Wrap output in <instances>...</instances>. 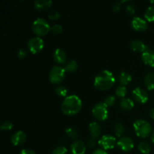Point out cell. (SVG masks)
I'll return each instance as SVG.
<instances>
[{"label": "cell", "mask_w": 154, "mask_h": 154, "mask_svg": "<svg viewBox=\"0 0 154 154\" xmlns=\"http://www.w3.org/2000/svg\"><path fill=\"white\" fill-rule=\"evenodd\" d=\"M82 107L81 99L76 95L68 96L62 103L61 109L65 114L69 116L75 115L80 111Z\"/></svg>", "instance_id": "1"}, {"label": "cell", "mask_w": 154, "mask_h": 154, "mask_svg": "<svg viewBox=\"0 0 154 154\" xmlns=\"http://www.w3.org/2000/svg\"><path fill=\"white\" fill-rule=\"evenodd\" d=\"M115 83V78L113 74L108 70H102L96 76L94 86L99 90H107L111 88Z\"/></svg>", "instance_id": "2"}, {"label": "cell", "mask_w": 154, "mask_h": 154, "mask_svg": "<svg viewBox=\"0 0 154 154\" xmlns=\"http://www.w3.org/2000/svg\"><path fill=\"white\" fill-rule=\"evenodd\" d=\"M133 126L135 134L140 138L148 137L152 130L150 123L144 120H138L135 121Z\"/></svg>", "instance_id": "3"}, {"label": "cell", "mask_w": 154, "mask_h": 154, "mask_svg": "<svg viewBox=\"0 0 154 154\" xmlns=\"http://www.w3.org/2000/svg\"><path fill=\"white\" fill-rule=\"evenodd\" d=\"M51 27L46 20L43 18H38L33 22L32 28L35 34L38 36H44L46 35L51 31Z\"/></svg>", "instance_id": "4"}, {"label": "cell", "mask_w": 154, "mask_h": 154, "mask_svg": "<svg viewBox=\"0 0 154 154\" xmlns=\"http://www.w3.org/2000/svg\"><path fill=\"white\" fill-rule=\"evenodd\" d=\"M66 70L60 66H55L51 69L49 73V79L53 84H60L64 80Z\"/></svg>", "instance_id": "5"}, {"label": "cell", "mask_w": 154, "mask_h": 154, "mask_svg": "<svg viewBox=\"0 0 154 154\" xmlns=\"http://www.w3.org/2000/svg\"><path fill=\"white\" fill-rule=\"evenodd\" d=\"M108 107L105 105L104 102H99L97 103L93 108L92 112L95 118L100 121H105L108 117V111L107 109Z\"/></svg>", "instance_id": "6"}, {"label": "cell", "mask_w": 154, "mask_h": 154, "mask_svg": "<svg viewBox=\"0 0 154 154\" xmlns=\"http://www.w3.org/2000/svg\"><path fill=\"white\" fill-rule=\"evenodd\" d=\"M45 46V43L42 38L40 37H33L29 40L27 47L32 54H37L39 53Z\"/></svg>", "instance_id": "7"}, {"label": "cell", "mask_w": 154, "mask_h": 154, "mask_svg": "<svg viewBox=\"0 0 154 154\" xmlns=\"http://www.w3.org/2000/svg\"><path fill=\"white\" fill-rule=\"evenodd\" d=\"M98 144L103 150H105L114 148L116 144H117V142L116 138L112 135H105L101 137V138L98 141Z\"/></svg>", "instance_id": "8"}, {"label": "cell", "mask_w": 154, "mask_h": 154, "mask_svg": "<svg viewBox=\"0 0 154 154\" xmlns=\"http://www.w3.org/2000/svg\"><path fill=\"white\" fill-rule=\"evenodd\" d=\"M133 98L140 103L145 104L148 101V94L144 89L141 87H136L132 92Z\"/></svg>", "instance_id": "9"}, {"label": "cell", "mask_w": 154, "mask_h": 154, "mask_svg": "<svg viewBox=\"0 0 154 154\" xmlns=\"http://www.w3.org/2000/svg\"><path fill=\"white\" fill-rule=\"evenodd\" d=\"M117 146L124 152H129L133 149L134 142L129 137H122L117 141Z\"/></svg>", "instance_id": "10"}, {"label": "cell", "mask_w": 154, "mask_h": 154, "mask_svg": "<svg viewBox=\"0 0 154 154\" xmlns=\"http://www.w3.org/2000/svg\"><path fill=\"white\" fill-rule=\"evenodd\" d=\"M132 27L135 30L138 32L145 31L147 29V23L145 20L142 19L140 17H135L132 19Z\"/></svg>", "instance_id": "11"}, {"label": "cell", "mask_w": 154, "mask_h": 154, "mask_svg": "<svg viewBox=\"0 0 154 154\" xmlns=\"http://www.w3.org/2000/svg\"><path fill=\"white\" fill-rule=\"evenodd\" d=\"M86 144L84 141H75L71 145V154H84L86 153Z\"/></svg>", "instance_id": "12"}, {"label": "cell", "mask_w": 154, "mask_h": 154, "mask_svg": "<svg viewBox=\"0 0 154 154\" xmlns=\"http://www.w3.org/2000/svg\"><path fill=\"white\" fill-rule=\"evenodd\" d=\"M26 139V135L25 132L23 131H17L12 135L11 141L14 146H17L25 142Z\"/></svg>", "instance_id": "13"}, {"label": "cell", "mask_w": 154, "mask_h": 154, "mask_svg": "<svg viewBox=\"0 0 154 154\" xmlns=\"http://www.w3.org/2000/svg\"><path fill=\"white\" fill-rule=\"evenodd\" d=\"M143 62L144 64L147 65L151 67H154V51L152 50L148 49L144 53H142L141 55Z\"/></svg>", "instance_id": "14"}, {"label": "cell", "mask_w": 154, "mask_h": 154, "mask_svg": "<svg viewBox=\"0 0 154 154\" xmlns=\"http://www.w3.org/2000/svg\"><path fill=\"white\" fill-rule=\"evenodd\" d=\"M130 48L134 51L136 52H142L144 53L147 50L149 49L148 46L146 45L141 40H134L131 42Z\"/></svg>", "instance_id": "15"}, {"label": "cell", "mask_w": 154, "mask_h": 154, "mask_svg": "<svg viewBox=\"0 0 154 154\" xmlns=\"http://www.w3.org/2000/svg\"><path fill=\"white\" fill-rule=\"evenodd\" d=\"M53 2L51 0H36L34 2V8L37 11H46L51 7Z\"/></svg>", "instance_id": "16"}, {"label": "cell", "mask_w": 154, "mask_h": 154, "mask_svg": "<svg viewBox=\"0 0 154 154\" xmlns=\"http://www.w3.org/2000/svg\"><path fill=\"white\" fill-rule=\"evenodd\" d=\"M66 53L61 48H57L54 53V59L56 63L59 64H63L66 61Z\"/></svg>", "instance_id": "17"}, {"label": "cell", "mask_w": 154, "mask_h": 154, "mask_svg": "<svg viewBox=\"0 0 154 154\" xmlns=\"http://www.w3.org/2000/svg\"><path fill=\"white\" fill-rule=\"evenodd\" d=\"M89 131H90V133L91 135V138L96 139L100 135L101 132H102V128L99 123L93 122V123H90V126H89Z\"/></svg>", "instance_id": "18"}, {"label": "cell", "mask_w": 154, "mask_h": 154, "mask_svg": "<svg viewBox=\"0 0 154 154\" xmlns=\"http://www.w3.org/2000/svg\"><path fill=\"white\" fill-rule=\"evenodd\" d=\"M132 78L130 74L126 72H122L118 76V81L121 86H126L132 81Z\"/></svg>", "instance_id": "19"}, {"label": "cell", "mask_w": 154, "mask_h": 154, "mask_svg": "<svg viewBox=\"0 0 154 154\" xmlns=\"http://www.w3.org/2000/svg\"><path fill=\"white\" fill-rule=\"evenodd\" d=\"M144 83L146 88L149 90H154V74L148 73L144 76Z\"/></svg>", "instance_id": "20"}, {"label": "cell", "mask_w": 154, "mask_h": 154, "mask_svg": "<svg viewBox=\"0 0 154 154\" xmlns=\"http://www.w3.org/2000/svg\"><path fill=\"white\" fill-rule=\"evenodd\" d=\"M134 105H134L133 101L132 99H129V98H123L120 101V106L123 110H127V111H129V110L132 109Z\"/></svg>", "instance_id": "21"}, {"label": "cell", "mask_w": 154, "mask_h": 154, "mask_svg": "<svg viewBox=\"0 0 154 154\" xmlns=\"http://www.w3.org/2000/svg\"><path fill=\"white\" fill-rule=\"evenodd\" d=\"M78 64L75 60H70L66 63V66H65V70L66 72H74L78 69Z\"/></svg>", "instance_id": "22"}, {"label": "cell", "mask_w": 154, "mask_h": 154, "mask_svg": "<svg viewBox=\"0 0 154 154\" xmlns=\"http://www.w3.org/2000/svg\"><path fill=\"white\" fill-rule=\"evenodd\" d=\"M138 150L143 154H149L151 150V147H150V144L146 141H141L138 145Z\"/></svg>", "instance_id": "23"}, {"label": "cell", "mask_w": 154, "mask_h": 154, "mask_svg": "<svg viewBox=\"0 0 154 154\" xmlns=\"http://www.w3.org/2000/svg\"><path fill=\"white\" fill-rule=\"evenodd\" d=\"M144 17L147 21H150V22L154 21V5L147 8L144 13Z\"/></svg>", "instance_id": "24"}, {"label": "cell", "mask_w": 154, "mask_h": 154, "mask_svg": "<svg viewBox=\"0 0 154 154\" xmlns=\"http://www.w3.org/2000/svg\"><path fill=\"white\" fill-rule=\"evenodd\" d=\"M66 133L67 135V136L69 138H70L71 139H77L79 136L78 135V132L75 128H72V127H69L68 129H66Z\"/></svg>", "instance_id": "25"}, {"label": "cell", "mask_w": 154, "mask_h": 154, "mask_svg": "<svg viewBox=\"0 0 154 154\" xmlns=\"http://www.w3.org/2000/svg\"><path fill=\"white\" fill-rule=\"evenodd\" d=\"M127 93V90H126V87L125 86H119L118 87H117L115 90V94L116 96H118L120 98H125V96Z\"/></svg>", "instance_id": "26"}, {"label": "cell", "mask_w": 154, "mask_h": 154, "mask_svg": "<svg viewBox=\"0 0 154 154\" xmlns=\"http://www.w3.org/2000/svg\"><path fill=\"white\" fill-rule=\"evenodd\" d=\"M55 93L59 96L67 97L68 90L64 86H58V87H57L55 88Z\"/></svg>", "instance_id": "27"}, {"label": "cell", "mask_w": 154, "mask_h": 154, "mask_svg": "<svg viewBox=\"0 0 154 154\" xmlns=\"http://www.w3.org/2000/svg\"><path fill=\"white\" fill-rule=\"evenodd\" d=\"M125 128L124 126L121 123H117L114 126V132L116 135L118 137H120L123 133H124Z\"/></svg>", "instance_id": "28"}, {"label": "cell", "mask_w": 154, "mask_h": 154, "mask_svg": "<svg viewBox=\"0 0 154 154\" xmlns=\"http://www.w3.org/2000/svg\"><path fill=\"white\" fill-rule=\"evenodd\" d=\"M13 128V123L8 120H5V121L2 122L0 126V129L3 131H8Z\"/></svg>", "instance_id": "29"}, {"label": "cell", "mask_w": 154, "mask_h": 154, "mask_svg": "<svg viewBox=\"0 0 154 154\" xmlns=\"http://www.w3.org/2000/svg\"><path fill=\"white\" fill-rule=\"evenodd\" d=\"M51 154H68V150L63 146H60L54 149Z\"/></svg>", "instance_id": "30"}, {"label": "cell", "mask_w": 154, "mask_h": 154, "mask_svg": "<svg viewBox=\"0 0 154 154\" xmlns=\"http://www.w3.org/2000/svg\"><path fill=\"white\" fill-rule=\"evenodd\" d=\"M115 101L116 99L114 96H108L105 99L104 103L107 107H111L114 105V104L115 103Z\"/></svg>", "instance_id": "31"}, {"label": "cell", "mask_w": 154, "mask_h": 154, "mask_svg": "<svg viewBox=\"0 0 154 154\" xmlns=\"http://www.w3.org/2000/svg\"><path fill=\"white\" fill-rule=\"evenodd\" d=\"M51 31L54 34H60L63 32V27L60 24H54L51 27Z\"/></svg>", "instance_id": "32"}, {"label": "cell", "mask_w": 154, "mask_h": 154, "mask_svg": "<svg viewBox=\"0 0 154 154\" xmlns=\"http://www.w3.org/2000/svg\"><path fill=\"white\" fill-rule=\"evenodd\" d=\"M60 14H59V12L57 11H50L49 14H48V17L51 20H57L60 17Z\"/></svg>", "instance_id": "33"}, {"label": "cell", "mask_w": 154, "mask_h": 154, "mask_svg": "<svg viewBox=\"0 0 154 154\" xmlns=\"http://www.w3.org/2000/svg\"><path fill=\"white\" fill-rule=\"evenodd\" d=\"M27 56V51L26 50L24 49V48H20V49L18 50L17 51V57L20 59H23L25 58Z\"/></svg>", "instance_id": "34"}, {"label": "cell", "mask_w": 154, "mask_h": 154, "mask_svg": "<svg viewBox=\"0 0 154 154\" xmlns=\"http://www.w3.org/2000/svg\"><path fill=\"white\" fill-rule=\"evenodd\" d=\"M126 10L128 14L129 15H133L135 12V6H134L133 5H126Z\"/></svg>", "instance_id": "35"}, {"label": "cell", "mask_w": 154, "mask_h": 154, "mask_svg": "<svg viewBox=\"0 0 154 154\" xmlns=\"http://www.w3.org/2000/svg\"><path fill=\"white\" fill-rule=\"evenodd\" d=\"M121 4H122V2H117L114 3V4L113 5V7H112L113 11L115 12L119 11L120 10V8H121Z\"/></svg>", "instance_id": "36"}, {"label": "cell", "mask_w": 154, "mask_h": 154, "mask_svg": "<svg viewBox=\"0 0 154 154\" xmlns=\"http://www.w3.org/2000/svg\"><path fill=\"white\" fill-rule=\"evenodd\" d=\"M96 146V139L90 138L88 141V147L90 148H93Z\"/></svg>", "instance_id": "37"}, {"label": "cell", "mask_w": 154, "mask_h": 154, "mask_svg": "<svg viewBox=\"0 0 154 154\" xmlns=\"http://www.w3.org/2000/svg\"><path fill=\"white\" fill-rule=\"evenodd\" d=\"M20 154H36V153L34 150H30V149H23V150H21L20 153Z\"/></svg>", "instance_id": "38"}, {"label": "cell", "mask_w": 154, "mask_h": 154, "mask_svg": "<svg viewBox=\"0 0 154 154\" xmlns=\"http://www.w3.org/2000/svg\"><path fill=\"white\" fill-rule=\"evenodd\" d=\"M92 154H108L106 152V150H103V149H97V150H94Z\"/></svg>", "instance_id": "39"}, {"label": "cell", "mask_w": 154, "mask_h": 154, "mask_svg": "<svg viewBox=\"0 0 154 154\" xmlns=\"http://www.w3.org/2000/svg\"><path fill=\"white\" fill-rule=\"evenodd\" d=\"M150 117L154 120V108H152L150 111Z\"/></svg>", "instance_id": "40"}, {"label": "cell", "mask_w": 154, "mask_h": 154, "mask_svg": "<svg viewBox=\"0 0 154 154\" xmlns=\"http://www.w3.org/2000/svg\"><path fill=\"white\" fill-rule=\"evenodd\" d=\"M151 141H152V142L154 143V132H153V135H152V136H151Z\"/></svg>", "instance_id": "41"}]
</instances>
